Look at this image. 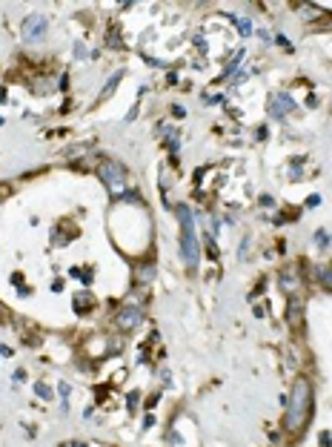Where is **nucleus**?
I'll use <instances>...</instances> for the list:
<instances>
[{
    "mask_svg": "<svg viewBox=\"0 0 332 447\" xmlns=\"http://www.w3.org/2000/svg\"><path fill=\"white\" fill-rule=\"evenodd\" d=\"M178 212V221H181V255L183 264L189 270H198V261H201V244H198V235H195V221H192V212L186 204L175 207Z\"/></svg>",
    "mask_w": 332,
    "mask_h": 447,
    "instance_id": "obj_1",
    "label": "nucleus"
},
{
    "mask_svg": "<svg viewBox=\"0 0 332 447\" xmlns=\"http://www.w3.org/2000/svg\"><path fill=\"white\" fill-rule=\"evenodd\" d=\"M312 407V390L306 379H298L292 384V393H289V407H286V427L289 430H301L306 415Z\"/></svg>",
    "mask_w": 332,
    "mask_h": 447,
    "instance_id": "obj_2",
    "label": "nucleus"
},
{
    "mask_svg": "<svg viewBox=\"0 0 332 447\" xmlns=\"http://www.w3.org/2000/svg\"><path fill=\"white\" fill-rule=\"evenodd\" d=\"M97 175H100V181L106 184V190L112 192V195H121V192H123L126 172H123L121 163H115V160H103V163H100V169H97Z\"/></svg>",
    "mask_w": 332,
    "mask_h": 447,
    "instance_id": "obj_3",
    "label": "nucleus"
},
{
    "mask_svg": "<svg viewBox=\"0 0 332 447\" xmlns=\"http://www.w3.org/2000/svg\"><path fill=\"white\" fill-rule=\"evenodd\" d=\"M46 29H49V20L40 12H34V15H29L23 20V37L26 40H43L46 37Z\"/></svg>",
    "mask_w": 332,
    "mask_h": 447,
    "instance_id": "obj_4",
    "label": "nucleus"
},
{
    "mask_svg": "<svg viewBox=\"0 0 332 447\" xmlns=\"http://www.w3.org/2000/svg\"><path fill=\"white\" fill-rule=\"evenodd\" d=\"M278 284H281L284 292H289V295H295L298 289H303V278H301V272H298V267H295V264L286 267V270L278 275Z\"/></svg>",
    "mask_w": 332,
    "mask_h": 447,
    "instance_id": "obj_5",
    "label": "nucleus"
},
{
    "mask_svg": "<svg viewBox=\"0 0 332 447\" xmlns=\"http://www.w3.org/2000/svg\"><path fill=\"white\" fill-rule=\"evenodd\" d=\"M141 321H143V310H138V307H123L118 313V327L121 330H135Z\"/></svg>",
    "mask_w": 332,
    "mask_h": 447,
    "instance_id": "obj_6",
    "label": "nucleus"
},
{
    "mask_svg": "<svg viewBox=\"0 0 332 447\" xmlns=\"http://www.w3.org/2000/svg\"><path fill=\"white\" fill-rule=\"evenodd\" d=\"M292 109H295V100L286 95V92H281V95L272 97V115H275V118H284V115H289Z\"/></svg>",
    "mask_w": 332,
    "mask_h": 447,
    "instance_id": "obj_7",
    "label": "nucleus"
},
{
    "mask_svg": "<svg viewBox=\"0 0 332 447\" xmlns=\"http://www.w3.org/2000/svg\"><path fill=\"white\" fill-rule=\"evenodd\" d=\"M92 304H95V295H92L89 289H80L75 295V313H89Z\"/></svg>",
    "mask_w": 332,
    "mask_h": 447,
    "instance_id": "obj_8",
    "label": "nucleus"
},
{
    "mask_svg": "<svg viewBox=\"0 0 332 447\" xmlns=\"http://www.w3.org/2000/svg\"><path fill=\"white\" fill-rule=\"evenodd\" d=\"M301 313H303V304L292 295V298H289V307H286V321H289L292 327H298V324H301Z\"/></svg>",
    "mask_w": 332,
    "mask_h": 447,
    "instance_id": "obj_9",
    "label": "nucleus"
},
{
    "mask_svg": "<svg viewBox=\"0 0 332 447\" xmlns=\"http://www.w3.org/2000/svg\"><path fill=\"white\" fill-rule=\"evenodd\" d=\"M121 78H123V72H115V75L109 78V83H106V86H103V92H100V100H106V97L115 92V86L121 83Z\"/></svg>",
    "mask_w": 332,
    "mask_h": 447,
    "instance_id": "obj_10",
    "label": "nucleus"
},
{
    "mask_svg": "<svg viewBox=\"0 0 332 447\" xmlns=\"http://www.w3.org/2000/svg\"><path fill=\"white\" fill-rule=\"evenodd\" d=\"M229 20H232V23H235V26L241 29L243 37H249V34H252V23H249L246 17H235V15H229Z\"/></svg>",
    "mask_w": 332,
    "mask_h": 447,
    "instance_id": "obj_11",
    "label": "nucleus"
},
{
    "mask_svg": "<svg viewBox=\"0 0 332 447\" xmlns=\"http://www.w3.org/2000/svg\"><path fill=\"white\" fill-rule=\"evenodd\" d=\"M318 278L327 289H332V267H318Z\"/></svg>",
    "mask_w": 332,
    "mask_h": 447,
    "instance_id": "obj_12",
    "label": "nucleus"
},
{
    "mask_svg": "<svg viewBox=\"0 0 332 447\" xmlns=\"http://www.w3.org/2000/svg\"><path fill=\"white\" fill-rule=\"evenodd\" d=\"M152 275H155L152 267H141V270H138V281H152Z\"/></svg>",
    "mask_w": 332,
    "mask_h": 447,
    "instance_id": "obj_13",
    "label": "nucleus"
},
{
    "mask_svg": "<svg viewBox=\"0 0 332 447\" xmlns=\"http://www.w3.org/2000/svg\"><path fill=\"white\" fill-rule=\"evenodd\" d=\"M315 241H318V247H327V244H330V232H327V229H318V232H315Z\"/></svg>",
    "mask_w": 332,
    "mask_h": 447,
    "instance_id": "obj_14",
    "label": "nucleus"
},
{
    "mask_svg": "<svg viewBox=\"0 0 332 447\" xmlns=\"http://www.w3.org/2000/svg\"><path fill=\"white\" fill-rule=\"evenodd\" d=\"M34 393H37L40 399H52V390H49L46 384H34Z\"/></svg>",
    "mask_w": 332,
    "mask_h": 447,
    "instance_id": "obj_15",
    "label": "nucleus"
},
{
    "mask_svg": "<svg viewBox=\"0 0 332 447\" xmlns=\"http://www.w3.org/2000/svg\"><path fill=\"white\" fill-rule=\"evenodd\" d=\"M303 17H306V20H312V17H318V12H315L312 6H303Z\"/></svg>",
    "mask_w": 332,
    "mask_h": 447,
    "instance_id": "obj_16",
    "label": "nucleus"
},
{
    "mask_svg": "<svg viewBox=\"0 0 332 447\" xmlns=\"http://www.w3.org/2000/svg\"><path fill=\"white\" fill-rule=\"evenodd\" d=\"M321 445H324V447H332V436H330V433H321Z\"/></svg>",
    "mask_w": 332,
    "mask_h": 447,
    "instance_id": "obj_17",
    "label": "nucleus"
},
{
    "mask_svg": "<svg viewBox=\"0 0 332 447\" xmlns=\"http://www.w3.org/2000/svg\"><path fill=\"white\" fill-rule=\"evenodd\" d=\"M255 138H258V141H264V138H267V127H258V132H255Z\"/></svg>",
    "mask_w": 332,
    "mask_h": 447,
    "instance_id": "obj_18",
    "label": "nucleus"
},
{
    "mask_svg": "<svg viewBox=\"0 0 332 447\" xmlns=\"http://www.w3.org/2000/svg\"><path fill=\"white\" fill-rule=\"evenodd\" d=\"M172 112H175V118H183V115H186V109H183V106H175Z\"/></svg>",
    "mask_w": 332,
    "mask_h": 447,
    "instance_id": "obj_19",
    "label": "nucleus"
},
{
    "mask_svg": "<svg viewBox=\"0 0 332 447\" xmlns=\"http://www.w3.org/2000/svg\"><path fill=\"white\" fill-rule=\"evenodd\" d=\"M0 352H3V355H12V347H6V344H0Z\"/></svg>",
    "mask_w": 332,
    "mask_h": 447,
    "instance_id": "obj_20",
    "label": "nucleus"
},
{
    "mask_svg": "<svg viewBox=\"0 0 332 447\" xmlns=\"http://www.w3.org/2000/svg\"><path fill=\"white\" fill-rule=\"evenodd\" d=\"M69 447H86V445L83 442H75V445H69Z\"/></svg>",
    "mask_w": 332,
    "mask_h": 447,
    "instance_id": "obj_21",
    "label": "nucleus"
},
{
    "mask_svg": "<svg viewBox=\"0 0 332 447\" xmlns=\"http://www.w3.org/2000/svg\"><path fill=\"white\" fill-rule=\"evenodd\" d=\"M0 321H3V304H0Z\"/></svg>",
    "mask_w": 332,
    "mask_h": 447,
    "instance_id": "obj_22",
    "label": "nucleus"
}]
</instances>
